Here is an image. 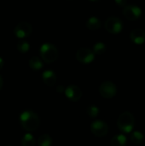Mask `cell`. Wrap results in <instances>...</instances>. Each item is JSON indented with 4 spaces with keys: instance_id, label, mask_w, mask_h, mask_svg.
<instances>
[{
    "instance_id": "9a60e30c",
    "label": "cell",
    "mask_w": 145,
    "mask_h": 146,
    "mask_svg": "<svg viewBox=\"0 0 145 146\" xmlns=\"http://www.w3.org/2000/svg\"><path fill=\"white\" fill-rule=\"evenodd\" d=\"M29 66L33 70H39L43 68L44 63L39 57L33 56L29 60Z\"/></svg>"
},
{
    "instance_id": "484cf974",
    "label": "cell",
    "mask_w": 145,
    "mask_h": 146,
    "mask_svg": "<svg viewBox=\"0 0 145 146\" xmlns=\"http://www.w3.org/2000/svg\"><path fill=\"white\" fill-rule=\"evenodd\" d=\"M90 1H93V2H97V1H100V0H90Z\"/></svg>"
},
{
    "instance_id": "ac0fdd59",
    "label": "cell",
    "mask_w": 145,
    "mask_h": 146,
    "mask_svg": "<svg viewBox=\"0 0 145 146\" xmlns=\"http://www.w3.org/2000/svg\"><path fill=\"white\" fill-rule=\"evenodd\" d=\"M38 146H51L52 144L51 137L48 134H43L38 138Z\"/></svg>"
},
{
    "instance_id": "d6986e66",
    "label": "cell",
    "mask_w": 145,
    "mask_h": 146,
    "mask_svg": "<svg viewBox=\"0 0 145 146\" xmlns=\"http://www.w3.org/2000/svg\"><path fill=\"white\" fill-rule=\"evenodd\" d=\"M17 49L21 53H26L30 49V44L26 40L21 39L17 44Z\"/></svg>"
},
{
    "instance_id": "8992f818",
    "label": "cell",
    "mask_w": 145,
    "mask_h": 146,
    "mask_svg": "<svg viewBox=\"0 0 145 146\" xmlns=\"http://www.w3.org/2000/svg\"><path fill=\"white\" fill-rule=\"evenodd\" d=\"M123 15L129 21H137L142 15V9L135 4L126 5L123 9Z\"/></svg>"
},
{
    "instance_id": "44dd1931",
    "label": "cell",
    "mask_w": 145,
    "mask_h": 146,
    "mask_svg": "<svg viewBox=\"0 0 145 146\" xmlns=\"http://www.w3.org/2000/svg\"><path fill=\"white\" fill-rule=\"evenodd\" d=\"M87 115L91 118H96L99 114V109L96 105H90L86 110Z\"/></svg>"
},
{
    "instance_id": "ffe728a7",
    "label": "cell",
    "mask_w": 145,
    "mask_h": 146,
    "mask_svg": "<svg viewBox=\"0 0 145 146\" xmlns=\"http://www.w3.org/2000/svg\"><path fill=\"white\" fill-rule=\"evenodd\" d=\"M105 50H106V46L102 42L97 43L93 47V52L94 54H97V55H102L105 52Z\"/></svg>"
},
{
    "instance_id": "30bf717a",
    "label": "cell",
    "mask_w": 145,
    "mask_h": 146,
    "mask_svg": "<svg viewBox=\"0 0 145 146\" xmlns=\"http://www.w3.org/2000/svg\"><path fill=\"white\" fill-rule=\"evenodd\" d=\"M65 94L67 98L71 101H79L82 97V92L78 86L70 85L65 90Z\"/></svg>"
},
{
    "instance_id": "7c38bea8",
    "label": "cell",
    "mask_w": 145,
    "mask_h": 146,
    "mask_svg": "<svg viewBox=\"0 0 145 146\" xmlns=\"http://www.w3.org/2000/svg\"><path fill=\"white\" fill-rule=\"evenodd\" d=\"M42 80L45 85L53 86L56 82V74L52 70H45L42 74Z\"/></svg>"
},
{
    "instance_id": "ba28073f",
    "label": "cell",
    "mask_w": 145,
    "mask_h": 146,
    "mask_svg": "<svg viewBox=\"0 0 145 146\" xmlns=\"http://www.w3.org/2000/svg\"><path fill=\"white\" fill-rule=\"evenodd\" d=\"M95 58V54L93 50L89 48H80L76 53V59L84 64L91 62Z\"/></svg>"
},
{
    "instance_id": "e0dca14e",
    "label": "cell",
    "mask_w": 145,
    "mask_h": 146,
    "mask_svg": "<svg viewBox=\"0 0 145 146\" xmlns=\"http://www.w3.org/2000/svg\"><path fill=\"white\" fill-rule=\"evenodd\" d=\"M21 145L22 146H35V139L34 137L30 134L26 133L21 139Z\"/></svg>"
},
{
    "instance_id": "52a82bcc",
    "label": "cell",
    "mask_w": 145,
    "mask_h": 146,
    "mask_svg": "<svg viewBox=\"0 0 145 146\" xmlns=\"http://www.w3.org/2000/svg\"><path fill=\"white\" fill-rule=\"evenodd\" d=\"M32 25L28 22L22 21L17 24V26L15 27L14 33L17 38L22 39L28 37L32 33Z\"/></svg>"
},
{
    "instance_id": "4316f807",
    "label": "cell",
    "mask_w": 145,
    "mask_h": 146,
    "mask_svg": "<svg viewBox=\"0 0 145 146\" xmlns=\"http://www.w3.org/2000/svg\"><path fill=\"white\" fill-rule=\"evenodd\" d=\"M7 146H11V145H7Z\"/></svg>"
},
{
    "instance_id": "6da1fadb",
    "label": "cell",
    "mask_w": 145,
    "mask_h": 146,
    "mask_svg": "<svg viewBox=\"0 0 145 146\" xmlns=\"http://www.w3.org/2000/svg\"><path fill=\"white\" fill-rule=\"evenodd\" d=\"M20 122L21 127L28 132L35 131L40 124L38 115L31 110H26L21 114Z\"/></svg>"
},
{
    "instance_id": "5b68a950",
    "label": "cell",
    "mask_w": 145,
    "mask_h": 146,
    "mask_svg": "<svg viewBox=\"0 0 145 146\" xmlns=\"http://www.w3.org/2000/svg\"><path fill=\"white\" fill-rule=\"evenodd\" d=\"M99 92L104 98L109 99L114 98L117 93V87L111 81H104L99 86Z\"/></svg>"
},
{
    "instance_id": "d4e9b609",
    "label": "cell",
    "mask_w": 145,
    "mask_h": 146,
    "mask_svg": "<svg viewBox=\"0 0 145 146\" xmlns=\"http://www.w3.org/2000/svg\"><path fill=\"white\" fill-rule=\"evenodd\" d=\"M2 86H3V78H2V76L0 75V90H1V88H2Z\"/></svg>"
},
{
    "instance_id": "277c9868",
    "label": "cell",
    "mask_w": 145,
    "mask_h": 146,
    "mask_svg": "<svg viewBox=\"0 0 145 146\" xmlns=\"http://www.w3.org/2000/svg\"><path fill=\"white\" fill-rule=\"evenodd\" d=\"M105 29L112 34H118L123 29V22L118 17H109L104 23Z\"/></svg>"
},
{
    "instance_id": "2e32d148",
    "label": "cell",
    "mask_w": 145,
    "mask_h": 146,
    "mask_svg": "<svg viewBox=\"0 0 145 146\" xmlns=\"http://www.w3.org/2000/svg\"><path fill=\"white\" fill-rule=\"evenodd\" d=\"M144 136L139 131H134L131 134V141L135 145H140L144 141Z\"/></svg>"
},
{
    "instance_id": "7a4b0ae2",
    "label": "cell",
    "mask_w": 145,
    "mask_h": 146,
    "mask_svg": "<svg viewBox=\"0 0 145 146\" xmlns=\"http://www.w3.org/2000/svg\"><path fill=\"white\" fill-rule=\"evenodd\" d=\"M134 125L135 118L131 112L126 111L120 115L117 121V126L120 131L125 133H131L134 128Z\"/></svg>"
},
{
    "instance_id": "cb8c5ba5",
    "label": "cell",
    "mask_w": 145,
    "mask_h": 146,
    "mask_svg": "<svg viewBox=\"0 0 145 146\" xmlns=\"http://www.w3.org/2000/svg\"><path fill=\"white\" fill-rule=\"evenodd\" d=\"M3 60L0 57V70L3 68Z\"/></svg>"
},
{
    "instance_id": "4fadbf2b",
    "label": "cell",
    "mask_w": 145,
    "mask_h": 146,
    "mask_svg": "<svg viewBox=\"0 0 145 146\" xmlns=\"http://www.w3.org/2000/svg\"><path fill=\"white\" fill-rule=\"evenodd\" d=\"M111 146H126L127 144L126 137L124 134H118L112 138Z\"/></svg>"
},
{
    "instance_id": "603a6c76",
    "label": "cell",
    "mask_w": 145,
    "mask_h": 146,
    "mask_svg": "<svg viewBox=\"0 0 145 146\" xmlns=\"http://www.w3.org/2000/svg\"><path fill=\"white\" fill-rule=\"evenodd\" d=\"M57 92H63V86H59L57 87Z\"/></svg>"
},
{
    "instance_id": "9c48e42d",
    "label": "cell",
    "mask_w": 145,
    "mask_h": 146,
    "mask_svg": "<svg viewBox=\"0 0 145 146\" xmlns=\"http://www.w3.org/2000/svg\"><path fill=\"white\" fill-rule=\"evenodd\" d=\"M91 133L97 137L105 136L109 132V126L103 121H95L91 125Z\"/></svg>"
},
{
    "instance_id": "7402d4cb",
    "label": "cell",
    "mask_w": 145,
    "mask_h": 146,
    "mask_svg": "<svg viewBox=\"0 0 145 146\" xmlns=\"http://www.w3.org/2000/svg\"><path fill=\"white\" fill-rule=\"evenodd\" d=\"M119 7H125L127 4V0H115Z\"/></svg>"
},
{
    "instance_id": "5bb4252c",
    "label": "cell",
    "mask_w": 145,
    "mask_h": 146,
    "mask_svg": "<svg viewBox=\"0 0 145 146\" xmlns=\"http://www.w3.org/2000/svg\"><path fill=\"white\" fill-rule=\"evenodd\" d=\"M102 27V22L97 17H91L86 22V27L90 30H97Z\"/></svg>"
},
{
    "instance_id": "8fae6325",
    "label": "cell",
    "mask_w": 145,
    "mask_h": 146,
    "mask_svg": "<svg viewBox=\"0 0 145 146\" xmlns=\"http://www.w3.org/2000/svg\"><path fill=\"white\" fill-rule=\"evenodd\" d=\"M131 40L136 44H143L145 42V31L141 28L133 29L130 34Z\"/></svg>"
},
{
    "instance_id": "3957f363",
    "label": "cell",
    "mask_w": 145,
    "mask_h": 146,
    "mask_svg": "<svg viewBox=\"0 0 145 146\" xmlns=\"http://www.w3.org/2000/svg\"><path fill=\"white\" fill-rule=\"evenodd\" d=\"M40 56L46 63H52L58 58V50L52 44L45 43L40 47Z\"/></svg>"
}]
</instances>
